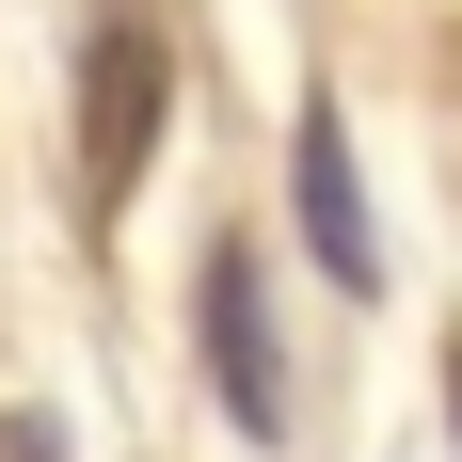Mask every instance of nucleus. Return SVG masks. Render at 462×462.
Here are the masks:
<instances>
[{"instance_id": "nucleus-1", "label": "nucleus", "mask_w": 462, "mask_h": 462, "mask_svg": "<svg viewBox=\"0 0 462 462\" xmlns=\"http://www.w3.org/2000/svg\"><path fill=\"white\" fill-rule=\"evenodd\" d=\"M160 128H176V16H160V0H112L80 32V208L96 224L143 191Z\"/></svg>"}, {"instance_id": "nucleus-2", "label": "nucleus", "mask_w": 462, "mask_h": 462, "mask_svg": "<svg viewBox=\"0 0 462 462\" xmlns=\"http://www.w3.org/2000/svg\"><path fill=\"white\" fill-rule=\"evenodd\" d=\"M208 383L255 447H287V351H272V272L255 239H208Z\"/></svg>"}, {"instance_id": "nucleus-3", "label": "nucleus", "mask_w": 462, "mask_h": 462, "mask_svg": "<svg viewBox=\"0 0 462 462\" xmlns=\"http://www.w3.org/2000/svg\"><path fill=\"white\" fill-rule=\"evenodd\" d=\"M287 191H303V255H319V287H383V239H367V176H351V112H335V96H303Z\"/></svg>"}, {"instance_id": "nucleus-4", "label": "nucleus", "mask_w": 462, "mask_h": 462, "mask_svg": "<svg viewBox=\"0 0 462 462\" xmlns=\"http://www.w3.org/2000/svg\"><path fill=\"white\" fill-rule=\"evenodd\" d=\"M0 462H64V415H48V399H16V415H0Z\"/></svg>"}, {"instance_id": "nucleus-5", "label": "nucleus", "mask_w": 462, "mask_h": 462, "mask_svg": "<svg viewBox=\"0 0 462 462\" xmlns=\"http://www.w3.org/2000/svg\"><path fill=\"white\" fill-rule=\"evenodd\" d=\"M447 430H462V351H447Z\"/></svg>"}]
</instances>
